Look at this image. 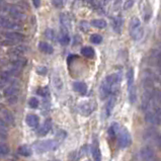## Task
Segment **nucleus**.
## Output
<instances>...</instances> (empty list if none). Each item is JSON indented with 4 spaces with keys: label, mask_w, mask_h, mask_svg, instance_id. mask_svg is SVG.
Wrapping results in <instances>:
<instances>
[{
    "label": "nucleus",
    "mask_w": 161,
    "mask_h": 161,
    "mask_svg": "<svg viewBox=\"0 0 161 161\" xmlns=\"http://www.w3.org/2000/svg\"><path fill=\"white\" fill-rule=\"evenodd\" d=\"M129 31H130L131 38L134 41L140 40L143 36V27L141 25V22L138 17H133L130 21L129 25Z\"/></svg>",
    "instance_id": "1"
},
{
    "label": "nucleus",
    "mask_w": 161,
    "mask_h": 161,
    "mask_svg": "<svg viewBox=\"0 0 161 161\" xmlns=\"http://www.w3.org/2000/svg\"><path fill=\"white\" fill-rule=\"evenodd\" d=\"M59 143L56 140H47V141H41L36 142L34 144V148L38 153H44L50 150L57 149Z\"/></svg>",
    "instance_id": "2"
},
{
    "label": "nucleus",
    "mask_w": 161,
    "mask_h": 161,
    "mask_svg": "<svg viewBox=\"0 0 161 161\" xmlns=\"http://www.w3.org/2000/svg\"><path fill=\"white\" fill-rule=\"evenodd\" d=\"M119 145L122 147V148H127L131 145V136L130 133L127 130L126 128H122L121 130L119 131Z\"/></svg>",
    "instance_id": "3"
},
{
    "label": "nucleus",
    "mask_w": 161,
    "mask_h": 161,
    "mask_svg": "<svg viewBox=\"0 0 161 161\" xmlns=\"http://www.w3.org/2000/svg\"><path fill=\"white\" fill-rule=\"evenodd\" d=\"M141 157L144 161H155V154L153 149L149 146H145L141 149Z\"/></svg>",
    "instance_id": "4"
},
{
    "label": "nucleus",
    "mask_w": 161,
    "mask_h": 161,
    "mask_svg": "<svg viewBox=\"0 0 161 161\" xmlns=\"http://www.w3.org/2000/svg\"><path fill=\"white\" fill-rule=\"evenodd\" d=\"M0 119H3L7 125H13L14 124V118H13L12 114L4 108L0 110Z\"/></svg>",
    "instance_id": "5"
},
{
    "label": "nucleus",
    "mask_w": 161,
    "mask_h": 161,
    "mask_svg": "<svg viewBox=\"0 0 161 161\" xmlns=\"http://www.w3.org/2000/svg\"><path fill=\"white\" fill-rule=\"evenodd\" d=\"M4 36L7 40L12 41L14 43H20L25 40L24 35H21L20 33H16V31H8V33L4 34Z\"/></svg>",
    "instance_id": "6"
},
{
    "label": "nucleus",
    "mask_w": 161,
    "mask_h": 161,
    "mask_svg": "<svg viewBox=\"0 0 161 161\" xmlns=\"http://www.w3.org/2000/svg\"><path fill=\"white\" fill-rule=\"evenodd\" d=\"M93 108H94V104L90 102H84L83 103H81L79 107L80 113L83 114V116H89V114L93 112Z\"/></svg>",
    "instance_id": "7"
},
{
    "label": "nucleus",
    "mask_w": 161,
    "mask_h": 161,
    "mask_svg": "<svg viewBox=\"0 0 161 161\" xmlns=\"http://www.w3.org/2000/svg\"><path fill=\"white\" fill-rule=\"evenodd\" d=\"M146 122L151 124V125H158L161 123L160 117L156 113L151 112V110L146 113Z\"/></svg>",
    "instance_id": "8"
},
{
    "label": "nucleus",
    "mask_w": 161,
    "mask_h": 161,
    "mask_svg": "<svg viewBox=\"0 0 161 161\" xmlns=\"http://www.w3.org/2000/svg\"><path fill=\"white\" fill-rule=\"evenodd\" d=\"M51 127H52L51 119H46L43 125L38 129V135L39 136H45V135H47L48 133L50 132V130H51Z\"/></svg>",
    "instance_id": "9"
},
{
    "label": "nucleus",
    "mask_w": 161,
    "mask_h": 161,
    "mask_svg": "<svg viewBox=\"0 0 161 161\" xmlns=\"http://www.w3.org/2000/svg\"><path fill=\"white\" fill-rule=\"evenodd\" d=\"M0 25L8 30H15L18 27V25L15 24L14 21L8 19L6 17H2V16H0Z\"/></svg>",
    "instance_id": "10"
},
{
    "label": "nucleus",
    "mask_w": 161,
    "mask_h": 161,
    "mask_svg": "<svg viewBox=\"0 0 161 161\" xmlns=\"http://www.w3.org/2000/svg\"><path fill=\"white\" fill-rule=\"evenodd\" d=\"M25 122L27 124V126L31 127V128H36L39 126L40 124V119L36 114H27L26 118H25Z\"/></svg>",
    "instance_id": "11"
},
{
    "label": "nucleus",
    "mask_w": 161,
    "mask_h": 161,
    "mask_svg": "<svg viewBox=\"0 0 161 161\" xmlns=\"http://www.w3.org/2000/svg\"><path fill=\"white\" fill-rule=\"evenodd\" d=\"M91 153H92L94 161H102V154H100V150L96 140L93 142L92 146H91Z\"/></svg>",
    "instance_id": "12"
},
{
    "label": "nucleus",
    "mask_w": 161,
    "mask_h": 161,
    "mask_svg": "<svg viewBox=\"0 0 161 161\" xmlns=\"http://www.w3.org/2000/svg\"><path fill=\"white\" fill-rule=\"evenodd\" d=\"M73 88H74L76 92L80 93L82 95L86 94L87 92V85L84 82H75V83L73 84Z\"/></svg>",
    "instance_id": "13"
},
{
    "label": "nucleus",
    "mask_w": 161,
    "mask_h": 161,
    "mask_svg": "<svg viewBox=\"0 0 161 161\" xmlns=\"http://www.w3.org/2000/svg\"><path fill=\"white\" fill-rule=\"evenodd\" d=\"M19 89L17 88L16 86L14 85H11V86H8L7 88L4 89V95L6 97H11V96H16V94L18 93Z\"/></svg>",
    "instance_id": "14"
},
{
    "label": "nucleus",
    "mask_w": 161,
    "mask_h": 161,
    "mask_svg": "<svg viewBox=\"0 0 161 161\" xmlns=\"http://www.w3.org/2000/svg\"><path fill=\"white\" fill-rule=\"evenodd\" d=\"M60 43H61L63 46H67L69 43H70V38H69V35H68V30L62 29L61 35H60Z\"/></svg>",
    "instance_id": "15"
},
{
    "label": "nucleus",
    "mask_w": 161,
    "mask_h": 161,
    "mask_svg": "<svg viewBox=\"0 0 161 161\" xmlns=\"http://www.w3.org/2000/svg\"><path fill=\"white\" fill-rule=\"evenodd\" d=\"M39 49L45 54H52L54 52V49L52 46L48 43H45V42H41L39 44Z\"/></svg>",
    "instance_id": "16"
},
{
    "label": "nucleus",
    "mask_w": 161,
    "mask_h": 161,
    "mask_svg": "<svg viewBox=\"0 0 161 161\" xmlns=\"http://www.w3.org/2000/svg\"><path fill=\"white\" fill-rule=\"evenodd\" d=\"M17 153L21 155V156H25V157H29V156L31 155V149L30 148L29 146H26V145H22L20 147H18V149H17Z\"/></svg>",
    "instance_id": "17"
},
{
    "label": "nucleus",
    "mask_w": 161,
    "mask_h": 161,
    "mask_svg": "<svg viewBox=\"0 0 161 161\" xmlns=\"http://www.w3.org/2000/svg\"><path fill=\"white\" fill-rule=\"evenodd\" d=\"M114 104H116V97H114V96H112L107 103V107H105V113H107L108 117L110 116V114H112Z\"/></svg>",
    "instance_id": "18"
},
{
    "label": "nucleus",
    "mask_w": 161,
    "mask_h": 161,
    "mask_svg": "<svg viewBox=\"0 0 161 161\" xmlns=\"http://www.w3.org/2000/svg\"><path fill=\"white\" fill-rule=\"evenodd\" d=\"M7 124L3 121V119H0V139H5L6 135H7Z\"/></svg>",
    "instance_id": "19"
},
{
    "label": "nucleus",
    "mask_w": 161,
    "mask_h": 161,
    "mask_svg": "<svg viewBox=\"0 0 161 161\" xmlns=\"http://www.w3.org/2000/svg\"><path fill=\"white\" fill-rule=\"evenodd\" d=\"M152 102L154 103L155 105L161 104V90L154 89L153 94H152Z\"/></svg>",
    "instance_id": "20"
},
{
    "label": "nucleus",
    "mask_w": 161,
    "mask_h": 161,
    "mask_svg": "<svg viewBox=\"0 0 161 161\" xmlns=\"http://www.w3.org/2000/svg\"><path fill=\"white\" fill-rule=\"evenodd\" d=\"M61 25H62V29H65V30H69L71 24H70V19H69L68 15L66 14H61Z\"/></svg>",
    "instance_id": "21"
},
{
    "label": "nucleus",
    "mask_w": 161,
    "mask_h": 161,
    "mask_svg": "<svg viewBox=\"0 0 161 161\" xmlns=\"http://www.w3.org/2000/svg\"><path fill=\"white\" fill-rule=\"evenodd\" d=\"M81 54L86 58H92L94 56V51H93V49L90 47H84L81 50Z\"/></svg>",
    "instance_id": "22"
},
{
    "label": "nucleus",
    "mask_w": 161,
    "mask_h": 161,
    "mask_svg": "<svg viewBox=\"0 0 161 161\" xmlns=\"http://www.w3.org/2000/svg\"><path fill=\"white\" fill-rule=\"evenodd\" d=\"M122 25H123V20L121 17L114 18V30L116 31L117 33H121Z\"/></svg>",
    "instance_id": "23"
},
{
    "label": "nucleus",
    "mask_w": 161,
    "mask_h": 161,
    "mask_svg": "<svg viewBox=\"0 0 161 161\" xmlns=\"http://www.w3.org/2000/svg\"><path fill=\"white\" fill-rule=\"evenodd\" d=\"M152 59L154 60L155 65L157 67L158 71L161 72V53L160 52H155L152 56Z\"/></svg>",
    "instance_id": "24"
},
{
    "label": "nucleus",
    "mask_w": 161,
    "mask_h": 161,
    "mask_svg": "<svg viewBox=\"0 0 161 161\" xmlns=\"http://www.w3.org/2000/svg\"><path fill=\"white\" fill-rule=\"evenodd\" d=\"M25 47H22V46H17V47L15 48H13L10 50V54L12 55H14V56H20V55H22L25 52Z\"/></svg>",
    "instance_id": "25"
},
{
    "label": "nucleus",
    "mask_w": 161,
    "mask_h": 161,
    "mask_svg": "<svg viewBox=\"0 0 161 161\" xmlns=\"http://www.w3.org/2000/svg\"><path fill=\"white\" fill-rule=\"evenodd\" d=\"M91 25L97 27V29H104L107 26V21L104 19H94L91 21Z\"/></svg>",
    "instance_id": "26"
},
{
    "label": "nucleus",
    "mask_w": 161,
    "mask_h": 161,
    "mask_svg": "<svg viewBox=\"0 0 161 161\" xmlns=\"http://www.w3.org/2000/svg\"><path fill=\"white\" fill-rule=\"evenodd\" d=\"M129 98H130L131 103H134L136 100V86L133 85L129 87Z\"/></svg>",
    "instance_id": "27"
},
{
    "label": "nucleus",
    "mask_w": 161,
    "mask_h": 161,
    "mask_svg": "<svg viewBox=\"0 0 161 161\" xmlns=\"http://www.w3.org/2000/svg\"><path fill=\"white\" fill-rule=\"evenodd\" d=\"M127 82H128V88L134 85V72H133L132 69H130L127 73Z\"/></svg>",
    "instance_id": "28"
},
{
    "label": "nucleus",
    "mask_w": 161,
    "mask_h": 161,
    "mask_svg": "<svg viewBox=\"0 0 161 161\" xmlns=\"http://www.w3.org/2000/svg\"><path fill=\"white\" fill-rule=\"evenodd\" d=\"M90 42L92 44H95V45H98L103 42V36L100 35H97V34H94L90 36Z\"/></svg>",
    "instance_id": "29"
},
{
    "label": "nucleus",
    "mask_w": 161,
    "mask_h": 161,
    "mask_svg": "<svg viewBox=\"0 0 161 161\" xmlns=\"http://www.w3.org/2000/svg\"><path fill=\"white\" fill-rule=\"evenodd\" d=\"M8 153H9V147L6 144H3V143L0 144V157Z\"/></svg>",
    "instance_id": "30"
},
{
    "label": "nucleus",
    "mask_w": 161,
    "mask_h": 161,
    "mask_svg": "<svg viewBox=\"0 0 161 161\" xmlns=\"http://www.w3.org/2000/svg\"><path fill=\"white\" fill-rule=\"evenodd\" d=\"M66 132L65 131H63V130H59L58 132H57V134H56V141L59 142L60 141H62V140H64L66 138Z\"/></svg>",
    "instance_id": "31"
},
{
    "label": "nucleus",
    "mask_w": 161,
    "mask_h": 161,
    "mask_svg": "<svg viewBox=\"0 0 161 161\" xmlns=\"http://www.w3.org/2000/svg\"><path fill=\"white\" fill-rule=\"evenodd\" d=\"M39 99L36 98V97H31L30 100H29V105L31 108H36L39 107Z\"/></svg>",
    "instance_id": "32"
},
{
    "label": "nucleus",
    "mask_w": 161,
    "mask_h": 161,
    "mask_svg": "<svg viewBox=\"0 0 161 161\" xmlns=\"http://www.w3.org/2000/svg\"><path fill=\"white\" fill-rule=\"evenodd\" d=\"M38 94L43 96V97H48L50 92H49V89L47 87H44V88H39L38 89Z\"/></svg>",
    "instance_id": "33"
},
{
    "label": "nucleus",
    "mask_w": 161,
    "mask_h": 161,
    "mask_svg": "<svg viewBox=\"0 0 161 161\" xmlns=\"http://www.w3.org/2000/svg\"><path fill=\"white\" fill-rule=\"evenodd\" d=\"M46 36L50 40H54L55 39V33L53 30H47L46 31Z\"/></svg>",
    "instance_id": "34"
},
{
    "label": "nucleus",
    "mask_w": 161,
    "mask_h": 161,
    "mask_svg": "<svg viewBox=\"0 0 161 161\" xmlns=\"http://www.w3.org/2000/svg\"><path fill=\"white\" fill-rule=\"evenodd\" d=\"M36 72L39 73L40 75H46L47 74V72H48V70H47V68L46 67H38V69H36Z\"/></svg>",
    "instance_id": "35"
},
{
    "label": "nucleus",
    "mask_w": 161,
    "mask_h": 161,
    "mask_svg": "<svg viewBox=\"0 0 161 161\" xmlns=\"http://www.w3.org/2000/svg\"><path fill=\"white\" fill-rule=\"evenodd\" d=\"M7 102L9 104H14L17 102V97L16 96H11V97H7Z\"/></svg>",
    "instance_id": "36"
},
{
    "label": "nucleus",
    "mask_w": 161,
    "mask_h": 161,
    "mask_svg": "<svg viewBox=\"0 0 161 161\" xmlns=\"http://www.w3.org/2000/svg\"><path fill=\"white\" fill-rule=\"evenodd\" d=\"M63 1L64 0H54V4L56 6H61L63 4Z\"/></svg>",
    "instance_id": "37"
},
{
    "label": "nucleus",
    "mask_w": 161,
    "mask_h": 161,
    "mask_svg": "<svg viewBox=\"0 0 161 161\" xmlns=\"http://www.w3.org/2000/svg\"><path fill=\"white\" fill-rule=\"evenodd\" d=\"M33 3H34L35 7H40V5H41V0H33Z\"/></svg>",
    "instance_id": "38"
},
{
    "label": "nucleus",
    "mask_w": 161,
    "mask_h": 161,
    "mask_svg": "<svg viewBox=\"0 0 161 161\" xmlns=\"http://www.w3.org/2000/svg\"><path fill=\"white\" fill-rule=\"evenodd\" d=\"M133 5V0H128V4H125V8H129Z\"/></svg>",
    "instance_id": "39"
},
{
    "label": "nucleus",
    "mask_w": 161,
    "mask_h": 161,
    "mask_svg": "<svg viewBox=\"0 0 161 161\" xmlns=\"http://www.w3.org/2000/svg\"><path fill=\"white\" fill-rule=\"evenodd\" d=\"M2 5H4V1L3 0H0V7H1Z\"/></svg>",
    "instance_id": "40"
},
{
    "label": "nucleus",
    "mask_w": 161,
    "mask_h": 161,
    "mask_svg": "<svg viewBox=\"0 0 161 161\" xmlns=\"http://www.w3.org/2000/svg\"><path fill=\"white\" fill-rule=\"evenodd\" d=\"M2 87H3V83H2V81H1V80H0V89H1V88H2Z\"/></svg>",
    "instance_id": "41"
},
{
    "label": "nucleus",
    "mask_w": 161,
    "mask_h": 161,
    "mask_svg": "<svg viewBox=\"0 0 161 161\" xmlns=\"http://www.w3.org/2000/svg\"><path fill=\"white\" fill-rule=\"evenodd\" d=\"M3 108V105H1V104H0V110H1Z\"/></svg>",
    "instance_id": "42"
},
{
    "label": "nucleus",
    "mask_w": 161,
    "mask_h": 161,
    "mask_svg": "<svg viewBox=\"0 0 161 161\" xmlns=\"http://www.w3.org/2000/svg\"><path fill=\"white\" fill-rule=\"evenodd\" d=\"M86 1H87V2H92L93 0H86Z\"/></svg>",
    "instance_id": "43"
},
{
    "label": "nucleus",
    "mask_w": 161,
    "mask_h": 161,
    "mask_svg": "<svg viewBox=\"0 0 161 161\" xmlns=\"http://www.w3.org/2000/svg\"><path fill=\"white\" fill-rule=\"evenodd\" d=\"M10 161H13V160H10Z\"/></svg>",
    "instance_id": "44"
}]
</instances>
